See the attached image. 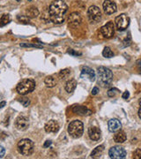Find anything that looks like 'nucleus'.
<instances>
[{
  "instance_id": "obj_29",
  "label": "nucleus",
  "mask_w": 141,
  "mask_h": 159,
  "mask_svg": "<svg viewBox=\"0 0 141 159\" xmlns=\"http://www.w3.org/2000/svg\"><path fill=\"white\" fill-rule=\"evenodd\" d=\"M133 158L135 159H141V149H137L134 153H133Z\"/></svg>"
},
{
  "instance_id": "obj_5",
  "label": "nucleus",
  "mask_w": 141,
  "mask_h": 159,
  "mask_svg": "<svg viewBox=\"0 0 141 159\" xmlns=\"http://www.w3.org/2000/svg\"><path fill=\"white\" fill-rule=\"evenodd\" d=\"M84 132L83 123L79 120H73L68 126V132L74 139H78L82 136Z\"/></svg>"
},
{
  "instance_id": "obj_7",
  "label": "nucleus",
  "mask_w": 141,
  "mask_h": 159,
  "mask_svg": "<svg viewBox=\"0 0 141 159\" xmlns=\"http://www.w3.org/2000/svg\"><path fill=\"white\" fill-rule=\"evenodd\" d=\"M109 156L110 158L123 159L126 157V151L123 147L114 146L109 151Z\"/></svg>"
},
{
  "instance_id": "obj_26",
  "label": "nucleus",
  "mask_w": 141,
  "mask_h": 159,
  "mask_svg": "<svg viewBox=\"0 0 141 159\" xmlns=\"http://www.w3.org/2000/svg\"><path fill=\"white\" fill-rule=\"evenodd\" d=\"M17 20H18V21H20L21 23H23V24H28L29 23V18L27 16L18 15L17 16Z\"/></svg>"
},
{
  "instance_id": "obj_9",
  "label": "nucleus",
  "mask_w": 141,
  "mask_h": 159,
  "mask_svg": "<svg viewBox=\"0 0 141 159\" xmlns=\"http://www.w3.org/2000/svg\"><path fill=\"white\" fill-rule=\"evenodd\" d=\"M115 33V26L112 21H109L106 25L101 28V34L104 38H111L114 35Z\"/></svg>"
},
{
  "instance_id": "obj_20",
  "label": "nucleus",
  "mask_w": 141,
  "mask_h": 159,
  "mask_svg": "<svg viewBox=\"0 0 141 159\" xmlns=\"http://www.w3.org/2000/svg\"><path fill=\"white\" fill-rule=\"evenodd\" d=\"M76 87H77V81H76L74 79H71L66 82L65 88L66 92L71 93V92L74 91V89L76 88Z\"/></svg>"
},
{
  "instance_id": "obj_30",
  "label": "nucleus",
  "mask_w": 141,
  "mask_h": 159,
  "mask_svg": "<svg viewBox=\"0 0 141 159\" xmlns=\"http://www.w3.org/2000/svg\"><path fill=\"white\" fill-rule=\"evenodd\" d=\"M21 47H34V48H42V46L37 44H29V43H21Z\"/></svg>"
},
{
  "instance_id": "obj_21",
  "label": "nucleus",
  "mask_w": 141,
  "mask_h": 159,
  "mask_svg": "<svg viewBox=\"0 0 141 159\" xmlns=\"http://www.w3.org/2000/svg\"><path fill=\"white\" fill-rule=\"evenodd\" d=\"M103 151H104V145H100V146L96 147L91 153V158H100L102 155Z\"/></svg>"
},
{
  "instance_id": "obj_22",
  "label": "nucleus",
  "mask_w": 141,
  "mask_h": 159,
  "mask_svg": "<svg viewBox=\"0 0 141 159\" xmlns=\"http://www.w3.org/2000/svg\"><path fill=\"white\" fill-rule=\"evenodd\" d=\"M44 83L48 88H54L57 85V80L53 76H47L44 80Z\"/></svg>"
},
{
  "instance_id": "obj_2",
  "label": "nucleus",
  "mask_w": 141,
  "mask_h": 159,
  "mask_svg": "<svg viewBox=\"0 0 141 159\" xmlns=\"http://www.w3.org/2000/svg\"><path fill=\"white\" fill-rule=\"evenodd\" d=\"M97 73H98V83L103 87H109L112 80H113V74L112 72L105 67V66H100L97 69Z\"/></svg>"
},
{
  "instance_id": "obj_10",
  "label": "nucleus",
  "mask_w": 141,
  "mask_h": 159,
  "mask_svg": "<svg viewBox=\"0 0 141 159\" xmlns=\"http://www.w3.org/2000/svg\"><path fill=\"white\" fill-rule=\"evenodd\" d=\"M102 7H103L104 13L107 15H111L117 11V7L116 3L111 1V0H105L103 2Z\"/></svg>"
},
{
  "instance_id": "obj_33",
  "label": "nucleus",
  "mask_w": 141,
  "mask_h": 159,
  "mask_svg": "<svg viewBox=\"0 0 141 159\" xmlns=\"http://www.w3.org/2000/svg\"><path fill=\"white\" fill-rule=\"evenodd\" d=\"M129 96H130V93H129L128 91H125V92L123 94V96H122V97H123V99H128Z\"/></svg>"
},
{
  "instance_id": "obj_14",
  "label": "nucleus",
  "mask_w": 141,
  "mask_h": 159,
  "mask_svg": "<svg viewBox=\"0 0 141 159\" xmlns=\"http://www.w3.org/2000/svg\"><path fill=\"white\" fill-rule=\"evenodd\" d=\"M72 110H73L74 113L80 115V116H89V115L92 114V111L89 109H87V107L82 105L74 106Z\"/></svg>"
},
{
  "instance_id": "obj_15",
  "label": "nucleus",
  "mask_w": 141,
  "mask_h": 159,
  "mask_svg": "<svg viewBox=\"0 0 141 159\" xmlns=\"http://www.w3.org/2000/svg\"><path fill=\"white\" fill-rule=\"evenodd\" d=\"M46 132H57L59 130V125L55 120H49L44 126Z\"/></svg>"
},
{
  "instance_id": "obj_23",
  "label": "nucleus",
  "mask_w": 141,
  "mask_h": 159,
  "mask_svg": "<svg viewBox=\"0 0 141 159\" xmlns=\"http://www.w3.org/2000/svg\"><path fill=\"white\" fill-rule=\"evenodd\" d=\"M11 21L10 15L9 14H3L2 17L0 18V26H4L7 25Z\"/></svg>"
},
{
  "instance_id": "obj_28",
  "label": "nucleus",
  "mask_w": 141,
  "mask_h": 159,
  "mask_svg": "<svg viewBox=\"0 0 141 159\" xmlns=\"http://www.w3.org/2000/svg\"><path fill=\"white\" fill-rule=\"evenodd\" d=\"M117 92L118 89H117V88H111V89H109L108 91V96H110V97H113V96H115L117 94Z\"/></svg>"
},
{
  "instance_id": "obj_3",
  "label": "nucleus",
  "mask_w": 141,
  "mask_h": 159,
  "mask_svg": "<svg viewBox=\"0 0 141 159\" xmlns=\"http://www.w3.org/2000/svg\"><path fill=\"white\" fill-rule=\"evenodd\" d=\"M18 151L23 156H31L35 151V143L29 139H22L18 142Z\"/></svg>"
},
{
  "instance_id": "obj_19",
  "label": "nucleus",
  "mask_w": 141,
  "mask_h": 159,
  "mask_svg": "<svg viewBox=\"0 0 141 159\" xmlns=\"http://www.w3.org/2000/svg\"><path fill=\"white\" fill-rule=\"evenodd\" d=\"M126 134L123 131H117L116 132V134L114 135V141L115 142H117V143H123L125 141H126Z\"/></svg>"
},
{
  "instance_id": "obj_27",
  "label": "nucleus",
  "mask_w": 141,
  "mask_h": 159,
  "mask_svg": "<svg viewBox=\"0 0 141 159\" xmlns=\"http://www.w3.org/2000/svg\"><path fill=\"white\" fill-rule=\"evenodd\" d=\"M20 102L22 104V105L25 106V107H27V106L30 105V100L27 98V97H22L20 99Z\"/></svg>"
},
{
  "instance_id": "obj_41",
  "label": "nucleus",
  "mask_w": 141,
  "mask_h": 159,
  "mask_svg": "<svg viewBox=\"0 0 141 159\" xmlns=\"http://www.w3.org/2000/svg\"><path fill=\"white\" fill-rule=\"evenodd\" d=\"M28 1H32V0H28Z\"/></svg>"
},
{
  "instance_id": "obj_40",
  "label": "nucleus",
  "mask_w": 141,
  "mask_h": 159,
  "mask_svg": "<svg viewBox=\"0 0 141 159\" xmlns=\"http://www.w3.org/2000/svg\"><path fill=\"white\" fill-rule=\"evenodd\" d=\"M139 1H140V2H141V0H139Z\"/></svg>"
},
{
  "instance_id": "obj_32",
  "label": "nucleus",
  "mask_w": 141,
  "mask_h": 159,
  "mask_svg": "<svg viewBox=\"0 0 141 159\" xmlns=\"http://www.w3.org/2000/svg\"><path fill=\"white\" fill-rule=\"evenodd\" d=\"M4 154H5V149H4V148L2 145H0V158H4Z\"/></svg>"
},
{
  "instance_id": "obj_25",
  "label": "nucleus",
  "mask_w": 141,
  "mask_h": 159,
  "mask_svg": "<svg viewBox=\"0 0 141 159\" xmlns=\"http://www.w3.org/2000/svg\"><path fill=\"white\" fill-rule=\"evenodd\" d=\"M102 55H103V57H108V58L114 57V53L110 50V48H109V47H105L104 48V50L102 52Z\"/></svg>"
},
{
  "instance_id": "obj_39",
  "label": "nucleus",
  "mask_w": 141,
  "mask_h": 159,
  "mask_svg": "<svg viewBox=\"0 0 141 159\" xmlns=\"http://www.w3.org/2000/svg\"><path fill=\"white\" fill-rule=\"evenodd\" d=\"M16 1H18V2H20V1H21V0H16Z\"/></svg>"
},
{
  "instance_id": "obj_8",
  "label": "nucleus",
  "mask_w": 141,
  "mask_h": 159,
  "mask_svg": "<svg viewBox=\"0 0 141 159\" xmlns=\"http://www.w3.org/2000/svg\"><path fill=\"white\" fill-rule=\"evenodd\" d=\"M115 22H116V25H117V27L118 30L120 31H123V30H125L129 24H130V18L123 13V14H120L119 16H117L115 20Z\"/></svg>"
},
{
  "instance_id": "obj_17",
  "label": "nucleus",
  "mask_w": 141,
  "mask_h": 159,
  "mask_svg": "<svg viewBox=\"0 0 141 159\" xmlns=\"http://www.w3.org/2000/svg\"><path fill=\"white\" fill-rule=\"evenodd\" d=\"M89 138L93 141H98L101 138V130L96 127H91L88 128Z\"/></svg>"
},
{
  "instance_id": "obj_36",
  "label": "nucleus",
  "mask_w": 141,
  "mask_h": 159,
  "mask_svg": "<svg viewBox=\"0 0 141 159\" xmlns=\"http://www.w3.org/2000/svg\"><path fill=\"white\" fill-rule=\"evenodd\" d=\"M68 52L70 53V54H71V55H76V56H78V55H80V53H77V52H74V51H73V50H69V51H68Z\"/></svg>"
},
{
  "instance_id": "obj_38",
  "label": "nucleus",
  "mask_w": 141,
  "mask_h": 159,
  "mask_svg": "<svg viewBox=\"0 0 141 159\" xmlns=\"http://www.w3.org/2000/svg\"><path fill=\"white\" fill-rule=\"evenodd\" d=\"M5 104H6L5 102H2V103H0V109H1V108H3L4 106L5 105Z\"/></svg>"
},
{
  "instance_id": "obj_34",
  "label": "nucleus",
  "mask_w": 141,
  "mask_h": 159,
  "mask_svg": "<svg viewBox=\"0 0 141 159\" xmlns=\"http://www.w3.org/2000/svg\"><path fill=\"white\" fill-rule=\"evenodd\" d=\"M51 143H52L51 141H46L45 143L43 144V147H44V148H48V147H49V146L51 145Z\"/></svg>"
},
{
  "instance_id": "obj_12",
  "label": "nucleus",
  "mask_w": 141,
  "mask_h": 159,
  "mask_svg": "<svg viewBox=\"0 0 141 159\" xmlns=\"http://www.w3.org/2000/svg\"><path fill=\"white\" fill-rule=\"evenodd\" d=\"M80 77L83 79L89 80L90 81H94L95 79V73L92 68H90L88 66H83L81 68Z\"/></svg>"
},
{
  "instance_id": "obj_35",
  "label": "nucleus",
  "mask_w": 141,
  "mask_h": 159,
  "mask_svg": "<svg viewBox=\"0 0 141 159\" xmlns=\"http://www.w3.org/2000/svg\"><path fill=\"white\" fill-rule=\"evenodd\" d=\"M98 92H99V88L97 87H95L92 90V95H96V94H98Z\"/></svg>"
},
{
  "instance_id": "obj_1",
  "label": "nucleus",
  "mask_w": 141,
  "mask_h": 159,
  "mask_svg": "<svg viewBox=\"0 0 141 159\" xmlns=\"http://www.w3.org/2000/svg\"><path fill=\"white\" fill-rule=\"evenodd\" d=\"M67 11L68 6L64 0H54L48 7L50 21L55 24H62L65 20Z\"/></svg>"
},
{
  "instance_id": "obj_31",
  "label": "nucleus",
  "mask_w": 141,
  "mask_h": 159,
  "mask_svg": "<svg viewBox=\"0 0 141 159\" xmlns=\"http://www.w3.org/2000/svg\"><path fill=\"white\" fill-rule=\"evenodd\" d=\"M123 43H124V46H129V45L131 44V36H128V38H126V39L123 41Z\"/></svg>"
},
{
  "instance_id": "obj_16",
  "label": "nucleus",
  "mask_w": 141,
  "mask_h": 159,
  "mask_svg": "<svg viewBox=\"0 0 141 159\" xmlns=\"http://www.w3.org/2000/svg\"><path fill=\"white\" fill-rule=\"evenodd\" d=\"M109 126V130L112 132H116L119 131L122 127V125L120 123V121L117 119H112L109 121L108 123Z\"/></svg>"
},
{
  "instance_id": "obj_24",
  "label": "nucleus",
  "mask_w": 141,
  "mask_h": 159,
  "mask_svg": "<svg viewBox=\"0 0 141 159\" xmlns=\"http://www.w3.org/2000/svg\"><path fill=\"white\" fill-rule=\"evenodd\" d=\"M69 74H70V70L69 69H63V70H61L59 72L58 76H59L60 79L65 80L69 76Z\"/></svg>"
},
{
  "instance_id": "obj_4",
  "label": "nucleus",
  "mask_w": 141,
  "mask_h": 159,
  "mask_svg": "<svg viewBox=\"0 0 141 159\" xmlns=\"http://www.w3.org/2000/svg\"><path fill=\"white\" fill-rule=\"evenodd\" d=\"M35 88V82L33 80L25 79L22 80L16 87V90L20 95L26 96L31 93Z\"/></svg>"
},
{
  "instance_id": "obj_37",
  "label": "nucleus",
  "mask_w": 141,
  "mask_h": 159,
  "mask_svg": "<svg viewBox=\"0 0 141 159\" xmlns=\"http://www.w3.org/2000/svg\"><path fill=\"white\" fill-rule=\"evenodd\" d=\"M140 110H139V117L141 119V99H140Z\"/></svg>"
},
{
  "instance_id": "obj_18",
  "label": "nucleus",
  "mask_w": 141,
  "mask_h": 159,
  "mask_svg": "<svg viewBox=\"0 0 141 159\" xmlns=\"http://www.w3.org/2000/svg\"><path fill=\"white\" fill-rule=\"evenodd\" d=\"M39 14H40L39 10L35 6H30L26 10V16H27L29 19H35L38 17Z\"/></svg>"
},
{
  "instance_id": "obj_13",
  "label": "nucleus",
  "mask_w": 141,
  "mask_h": 159,
  "mask_svg": "<svg viewBox=\"0 0 141 159\" xmlns=\"http://www.w3.org/2000/svg\"><path fill=\"white\" fill-rule=\"evenodd\" d=\"M82 21V18L79 13H72L68 17V22L69 25L71 26H79Z\"/></svg>"
},
{
  "instance_id": "obj_11",
  "label": "nucleus",
  "mask_w": 141,
  "mask_h": 159,
  "mask_svg": "<svg viewBox=\"0 0 141 159\" xmlns=\"http://www.w3.org/2000/svg\"><path fill=\"white\" fill-rule=\"evenodd\" d=\"M29 126V122H28V119L24 117V116H20L16 119L15 120V127L18 130L20 131H25L27 129Z\"/></svg>"
},
{
  "instance_id": "obj_6",
  "label": "nucleus",
  "mask_w": 141,
  "mask_h": 159,
  "mask_svg": "<svg viewBox=\"0 0 141 159\" xmlns=\"http://www.w3.org/2000/svg\"><path fill=\"white\" fill-rule=\"evenodd\" d=\"M87 14H88L89 21L94 23L100 21L101 19V12L100 8L96 5H91L88 8Z\"/></svg>"
}]
</instances>
